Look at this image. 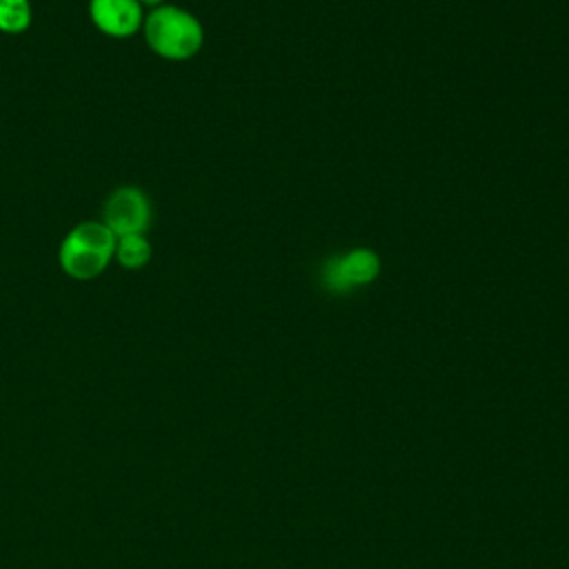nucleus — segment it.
<instances>
[{
	"mask_svg": "<svg viewBox=\"0 0 569 569\" xmlns=\"http://www.w3.org/2000/svg\"><path fill=\"white\" fill-rule=\"evenodd\" d=\"M116 253V236L102 222H80L60 244V267L76 280L100 276Z\"/></svg>",
	"mask_w": 569,
	"mask_h": 569,
	"instance_id": "2",
	"label": "nucleus"
},
{
	"mask_svg": "<svg viewBox=\"0 0 569 569\" xmlns=\"http://www.w3.org/2000/svg\"><path fill=\"white\" fill-rule=\"evenodd\" d=\"M140 4H149V7H160L162 0H138Z\"/></svg>",
	"mask_w": 569,
	"mask_h": 569,
	"instance_id": "8",
	"label": "nucleus"
},
{
	"mask_svg": "<svg viewBox=\"0 0 569 569\" xmlns=\"http://www.w3.org/2000/svg\"><path fill=\"white\" fill-rule=\"evenodd\" d=\"M31 24L29 0H0V31L22 33Z\"/></svg>",
	"mask_w": 569,
	"mask_h": 569,
	"instance_id": "7",
	"label": "nucleus"
},
{
	"mask_svg": "<svg viewBox=\"0 0 569 569\" xmlns=\"http://www.w3.org/2000/svg\"><path fill=\"white\" fill-rule=\"evenodd\" d=\"M113 258L124 269H140L151 260V244L144 233H131L116 238V253Z\"/></svg>",
	"mask_w": 569,
	"mask_h": 569,
	"instance_id": "6",
	"label": "nucleus"
},
{
	"mask_svg": "<svg viewBox=\"0 0 569 569\" xmlns=\"http://www.w3.org/2000/svg\"><path fill=\"white\" fill-rule=\"evenodd\" d=\"M93 24L111 38H129L142 27V4L138 0H91Z\"/></svg>",
	"mask_w": 569,
	"mask_h": 569,
	"instance_id": "5",
	"label": "nucleus"
},
{
	"mask_svg": "<svg viewBox=\"0 0 569 569\" xmlns=\"http://www.w3.org/2000/svg\"><path fill=\"white\" fill-rule=\"evenodd\" d=\"M380 271V260L371 249H353L345 256L331 258L322 269V282L329 291L345 293L371 282Z\"/></svg>",
	"mask_w": 569,
	"mask_h": 569,
	"instance_id": "4",
	"label": "nucleus"
},
{
	"mask_svg": "<svg viewBox=\"0 0 569 569\" xmlns=\"http://www.w3.org/2000/svg\"><path fill=\"white\" fill-rule=\"evenodd\" d=\"M102 224L116 236L144 233L151 224V202L138 187H118L102 207Z\"/></svg>",
	"mask_w": 569,
	"mask_h": 569,
	"instance_id": "3",
	"label": "nucleus"
},
{
	"mask_svg": "<svg viewBox=\"0 0 569 569\" xmlns=\"http://www.w3.org/2000/svg\"><path fill=\"white\" fill-rule=\"evenodd\" d=\"M147 44L167 60H187L202 47L204 33L196 16L178 7H156L142 22Z\"/></svg>",
	"mask_w": 569,
	"mask_h": 569,
	"instance_id": "1",
	"label": "nucleus"
}]
</instances>
